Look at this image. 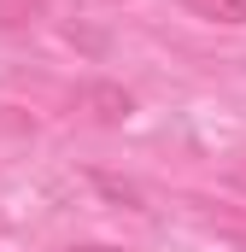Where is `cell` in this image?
Here are the masks:
<instances>
[{
	"mask_svg": "<svg viewBox=\"0 0 246 252\" xmlns=\"http://www.w3.org/2000/svg\"><path fill=\"white\" fill-rule=\"evenodd\" d=\"M76 252H118V247H76Z\"/></svg>",
	"mask_w": 246,
	"mask_h": 252,
	"instance_id": "5b68a950",
	"label": "cell"
},
{
	"mask_svg": "<svg viewBox=\"0 0 246 252\" xmlns=\"http://www.w3.org/2000/svg\"><path fill=\"white\" fill-rule=\"evenodd\" d=\"M82 100L94 106L100 124H123V118H129V94H123V88H88Z\"/></svg>",
	"mask_w": 246,
	"mask_h": 252,
	"instance_id": "7a4b0ae2",
	"label": "cell"
},
{
	"mask_svg": "<svg viewBox=\"0 0 246 252\" xmlns=\"http://www.w3.org/2000/svg\"><path fill=\"white\" fill-rule=\"evenodd\" d=\"M182 6L211 24H246V0H182Z\"/></svg>",
	"mask_w": 246,
	"mask_h": 252,
	"instance_id": "3957f363",
	"label": "cell"
},
{
	"mask_svg": "<svg viewBox=\"0 0 246 252\" xmlns=\"http://www.w3.org/2000/svg\"><path fill=\"white\" fill-rule=\"evenodd\" d=\"M193 211L205 217V229H217V235H229V241L246 247V211H235V205H205V199H199Z\"/></svg>",
	"mask_w": 246,
	"mask_h": 252,
	"instance_id": "6da1fadb",
	"label": "cell"
},
{
	"mask_svg": "<svg viewBox=\"0 0 246 252\" xmlns=\"http://www.w3.org/2000/svg\"><path fill=\"white\" fill-rule=\"evenodd\" d=\"M47 12V0H0V30H12V24H35Z\"/></svg>",
	"mask_w": 246,
	"mask_h": 252,
	"instance_id": "277c9868",
	"label": "cell"
}]
</instances>
